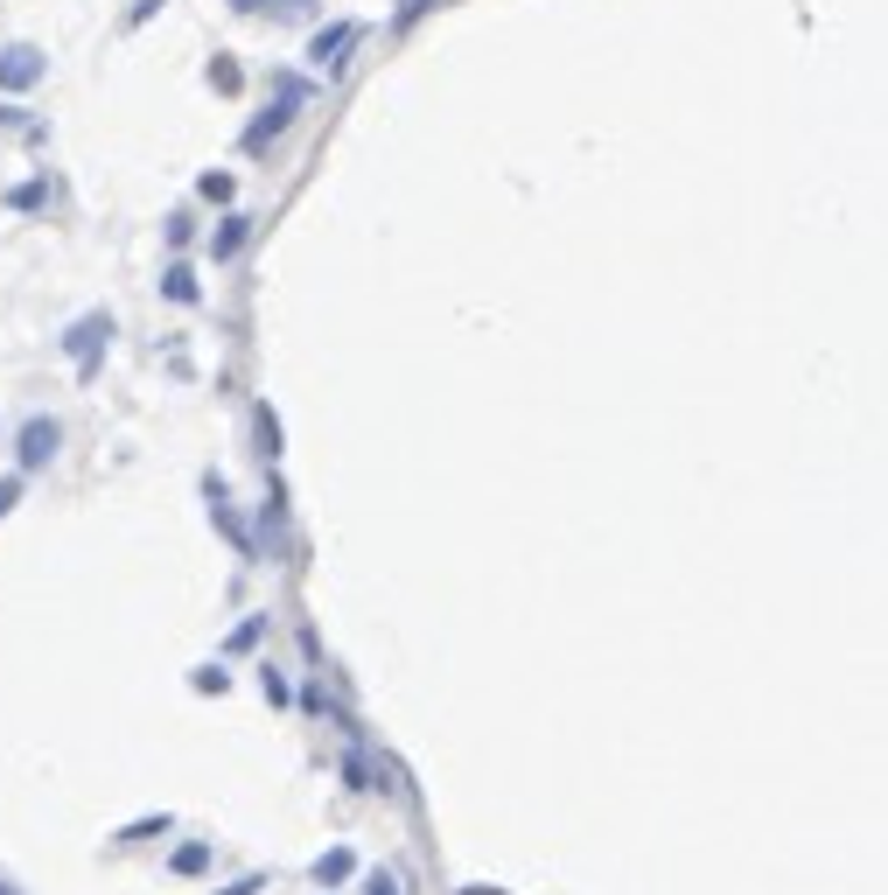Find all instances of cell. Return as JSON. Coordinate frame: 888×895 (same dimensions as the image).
<instances>
[{"instance_id": "6da1fadb", "label": "cell", "mask_w": 888, "mask_h": 895, "mask_svg": "<svg viewBox=\"0 0 888 895\" xmlns=\"http://www.w3.org/2000/svg\"><path fill=\"white\" fill-rule=\"evenodd\" d=\"M105 343H112V315H105V309H99V315H78V322L64 329V357L78 365V378H91V371H99Z\"/></svg>"}, {"instance_id": "7a4b0ae2", "label": "cell", "mask_w": 888, "mask_h": 895, "mask_svg": "<svg viewBox=\"0 0 888 895\" xmlns=\"http://www.w3.org/2000/svg\"><path fill=\"white\" fill-rule=\"evenodd\" d=\"M301 105H308V85H301V78H280V91H273V105L259 112L252 126H245V147H267V141H273V133H280V126L294 120Z\"/></svg>"}, {"instance_id": "3957f363", "label": "cell", "mask_w": 888, "mask_h": 895, "mask_svg": "<svg viewBox=\"0 0 888 895\" xmlns=\"http://www.w3.org/2000/svg\"><path fill=\"white\" fill-rule=\"evenodd\" d=\"M56 448H64V427H56V421H29L22 434H14V462H22V476L49 469V462H56Z\"/></svg>"}, {"instance_id": "277c9868", "label": "cell", "mask_w": 888, "mask_h": 895, "mask_svg": "<svg viewBox=\"0 0 888 895\" xmlns=\"http://www.w3.org/2000/svg\"><path fill=\"white\" fill-rule=\"evenodd\" d=\"M43 49H29V43H14V49H0V91H29V85H43Z\"/></svg>"}, {"instance_id": "5b68a950", "label": "cell", "mask_w": 888, "mask_h": 895, "mask_svg": "<svg viewBox=\"0 0 888 895\" xmlns=\"http://www.w3.org/2000/svg\"><path fill=\"white\" fill-rule=\"evenodd\" d=\"M357 43V22H336V29H315V43H308V64L315 70H336L344 64V49Z\"/></svg>"}, {"instance_id": "8992f818", "label": "cell", "mask_w": 888, "mask_h": 895, "mask_svg": "<svg viewBox=\"0 0 888 895\" xmlns=\"http://www.w3.org/2000/svg\"><path fill=\"white\" fill-rule=\"evenodd\" d=\"M350 874H357V853H350V847H329V853H315L308 882H315V888H344Z\"/></svg>"}, {"instance_id": "52a82bcc", "label": "cell", "mask_w": 888, "mask_h": 895, "mask_svg": "<svg viewBox=\"0 0 888 895\" xmlns=\"http://www.w3.org/2000/svg\"><path fill=\"white\" fill-rule=\"evenodd\" d=\"M203 868H211V840H182L176 853H168V874H182V882H196Z\"/></svg>"}, {"instance_id": "ba28073f", "label": "cell", "mask_w": 888, "mask_h": 895, "mask_svg": "<svg viewBox=\"0 0 888 895\" xmlns=\"http://www.w3.org/2000/svg\"><path fill=\"white\" fill-rule=\"evenodd\" d=\"M161 294H168V301H182V309H196V301H203V288H196V273H189L182 259H176V266H168V273H161Z\"/></svg>"}, {"instance_id": "9c48e42d", "label": "cell", "mask_w": 888, "mask_h": 895, "mask_svg": "<svg viewBox=\"0 0 888 895\" xmlns=\"http://www.w3.org/2000/svg\"><path fill=\"white\" fill-rule=\"evenodd\" d=\"M245 232H252V217H224L217 232H211V259H232L238 245H245Z\"/></svg>"}, {"instance_id": "30bf717a", "label": "cell", "mask_w": 888, "mask_h": 895, "mask_svg": "<svg viewBox=\"0 0 888 895\" xmlns=\"http://www.w3.org/2000/svg\"><path fill=\"white\" fill-rule=\"evenodd\" d=\"M189 685H196V693H224V685H232V672H224V664H196V672H189Z\"/></svg>"}, {"instance_id": "8fae6325", "label": "cell", "mask_w": 888, "mask_h": 895, "mask_svg": "<svg viewBox=\"0 0 888 895\" xmlns=\"http://www.w3.org/2000/svg\"><path fill=\"white\" fill-rule=\"evenodd\" d=\"M259 455H267V462L280 455V421H273V406H259Z\"/></svg>"}, {"instance_id": "7c38bea8", "label": "cell", "mask_w": 888, "mask_h": 895, "mask_svg": "<svg viewBox=\"0 0 888 895\" xmlns=\"http://www.w3.org/2000/svg\"><path fill=\"white\" fill-rule=\"evenodd\" d=\"M196 189H203V197H211V203H232V189H238V182L224 176V168H211V176H203Z\"/></svg>"}, {"instance_id": "4fadbf2b", "label": "cell", "mask_w": 888, "mask_h": 895, "mask_svg": "<svg viewBox=\"0 0 888 895\" xmlns=\"http://www.w3.org/2000/svg\"><path fill=\"white\" fill-rule=\"evenodd\" d=\"M211 85L217 91H238V64H232V56H211Z\"/></svg>"}, {"instance_id": "5bb4252c", "label": "cell", "mask_w": 888, "mask_h": 895, "mask_svg": "<svg viewBox=\"0 0 888 895\" xmlns=\"http://www.w3.org/2000/svg\"><path fill=\"white\" fill-rule=\"evenodd\" d=\"M259 685H267V700H273V707H288V679H280L273 664H267V672H259Z\"/></svg>"}, {"instance_id": "9a60e30c", "label": "cell", "mask_w": 888, "mask_h": 895, "mask_svg": "<svg viewBox=\"0 0 888 895\" xmlns=\"http://www.w3.org/2000/svg\"><path fill=\"white\" fill-rule=\"evenodd\" d=\"M259 888H267V874H238V882H224L217 895H259Z\"/></svg>"}, {"instance_id": "2e32d148", "label": "cell", "mask_w": 888, "mask_h": 895, "mask_svg": "<svg viewBox=\"0 0 888 895\" xmlns=\"http://www.w3.org/2000/svg\"><path fill=\"white\" fill-rule=\"evenodd\" d=\"M147 832H168V812H161V818H140V826H126L120 840H147Z\"/></svg>"}, {"instance_id": "e0dca14e", "label": "cell", "mask_w": 888, "mask_h": 895, "mask_svg": "<svg viewBox=\"0 0 888 895\" xmlns=\"http://www.w3.org/2000/svg\"><path fill=\"white\" fill-rule=\"evenodd\" d=\"M364 895H400V882H392V874L378 868V874H364Z\"/></svg>"}, {"instance_id": "ac0fdd59", "label": "cell", "mask_w": 888, "mask_h": 895, "mask_svg": "<svg viewBox=\"0 0 888 895\" xmlns=\"http://www.w3.org/2000/svg\"><path fill=\"white\" fill-rule=\"evenodd\" d=\"M14 497H22V483L8 476V483H0V511H14Z\"/></svg>"}, {"instance_id": "d6986e66", "label": "cell", "mask_w": 888, "mask_h": 895, "mask_svg": "<svg viewBox=\"0 0 888 895\" xmlns=\"http://www.w3.org/2000/svg\"><path fill=\"white\" fill-rule=\"evenodd\" d=\"M462 895H512V888H490V882H469Z\"/></svg>"}, {"instance_id": "ffe728a7", "label": "cell", "mask_w": 888, "mask_h": 895, "mask_svg": "<svg viewBox=\"0 0 888 895\" xmlns=\"http://www.w3.org/2000/svg\"><path fill=\"white\" fill-rule=\"evenodd\" d=\"M232 8H238V14H259V8H267V0H232Z\"/></svg>"}, {"instance_id": "44dd1931", "label": "cell", "mask_w": 888, "mask_h": 895, "mask_svg": "<svg viewBox=\"0 0 888 895\" xmlns=\"http://www.w3.org/2000/svg\"><path fill=\"white\" fill-rule=\"evenodd\" d=\"M267 8H288L294 14V8H308V0H267Z\"/></svg>"}, {"instance_id": "7402d4cb", "label": "cell", "mask_w": 888, "mask_h": 895, "mask_svg": "<svg viewBox=\"0 0 888 895\" xmlns=\"http://www.w3.org/2000/svg\"><path fill=\"white\" fill-rule=\"evenodd\" d=\"M0 895H22V888H14V882H8V874H0Z\"/></svg>"}]
</instances>
